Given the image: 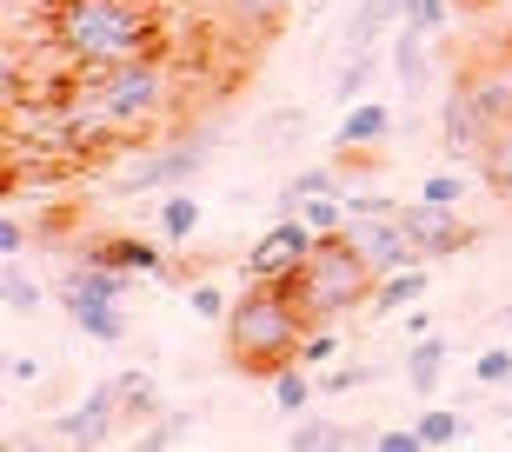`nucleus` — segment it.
Returning a JSON list of instances; mask_svg holds the SVG:
<instances>
[{
  "label": "nucleus",
  "mask_w": 512,
  "mask_h": 452,
  "mask_svg": "<svg viewBox=\"0 0 512 452\" xmlns=\"http://www.w3.org/2000/svg\"><path fill=\"white\" fill-rule=\"evenodd\" d=\"M173 100V74L160 54L114 60V67H74L60 80V127L67 140H120L153 127Z\"/></svg>",
  "instance_id": "f257e3e1"
},
{
  "label": "nucleus",
  "mask_w": 512,
  "mask_h": 452,
  "mask_svg": "<svg viewBox=\"0 0 512 452\" xmlns=\"http://www.w3.org/2000/svg\"><path fill=\"white\" fill-rule=\"evenodd\" d=\"M47 34L67 67H114L160 47V14L153 0H60Z\"/></svg>",
  "instance_id": "f03ea898"
},
{
  "label": "nucleus",
  "mask_w": 512,
  "mask_h": 452,
  "mask_svg": "<svg viewBox=\"0 0 512 452\" xmlns=\"http://www.w3.org/2000/svg\"><path fill=\"white\" fill-rule=\"evenodd\" d=\"M220 333H227V366H233V373H260V379H273L286 359H300L306 313L286 300V286L247 280V293L233 300V313L220 320Z\"/></svg>",
  "instance_id": "7ed1b4c3"
},
{
  "label": "nucleus",
  "mask_w": 512,
  "mask_h": 452,
  "mask_svg": "<svg viewBox=\"0 0 512 452\" xmlns=\"http://www.w3.org/2000/svg\"><path fill=\"white\" fill-rule=\"evenodd\" d=\"M373 266H366V253L346 233H326L313 253H306L300 273H286V300L306 313V326H340L346 313H360L366 300H373Z\"/></svg>",
  "instance_id": "20e7f679"
},
{
  "label": "nucleus",
  "mask_w": 512,
  "mask_h": 452,
  "mask_svg": "<svg viewBox=\"0 0 512 452\" xmlns=\"http://www.w3.org/2000/svg\"><path fill=\"white\" fill-rule=\"evenodd\" d=\"M313 246H320V233H313V226H306L300 213H280V220H273V226L260 233V240L247 246L240 273H247V280L280 286L286 273H300V266H306V253H313Z\"/></svg>",
  "instance_id": "39448f33"
},
{
  "label": "nucleus",
  "mask_w": 512,
  "mask_h": 452,
  "mask_svg": "<svg viewBox=\"0 0 512 452\" xmlns=\"http://www.w3.org/2000/svg\"><path fill=\"white\" fill-rule=\"evenodd\" d=\"M213 160V140H173V147L133 153V167L120 173V193H153V187H187L193 173Z\"/></svg>",
  "instance_id": "423d86ee"
},
{
  "label": "nucleus",
  "mask_w": 512,
  "mask_h": 452,
  "mask_svg": "<svg viewBox=\"0 0 512 452\" xmlns=\"http://www.w3.org/2000/svg\"><path fill=\"white\" fill-rule=\"evenodd\" d=\"M399 220L413 233L419 260H446L459 246H473V226L459 220V207H433V200H399Z\"/></svg>",
  "instance_id": "0eeeda50"
},
{
  "label": "nucleus",
  "mask_w": 512,
  "mask_h": 452,
  "mask_svg": "<svg viewBox=\"0 0 512 452\" xmlns=\"http://www.w3.org/2000/svg\"><path fill=\"white\" fill-rule=\"evenodd\" d=\"M486 140H493V113L466 94V80H453L446 113H439V147L453 153V160H479V153H486Z\"/></svg>",
  "instance_id": "6e6552de"
},
{
  "label": "nucleus",
  "mask_w": 512,
  "mask_h": 452,
  "mask_svg": "<svg viewBox=\"0 0 512 452\" xmlns=\"http://www.w3.org/2000/svg\"><path fill=\"white\" fill-rule=\"evenodd\" d=\"M114 433H120V393H114V379L94 386L80 406H67V413L54 419L60 446H100V439H114Z\"/></svg>",
  "instance_id": "1a4fd4ad"
},
{
  "label": "nucleus",
  "mask_w": 512,
  "mask_h": 452,
  "mask_svg": "<svg viewBox=\"0 0 512 452\" xmlns=\"http://www.w3.org/2000/svg\"><path fill=\"white\" fill-rule=\"evenodd\" d=\"M459 80H466V94H473L479 107L493 113V127H506V120H512V47L466 60V67H459Z\"/></svg>",
  "instance_id": "9d476101"
},
{
  "label": "nucleus",
  "mask_w": 512,
  "mask_h": 452,
  "mask_svg": "<svg viewBox=\"0 0 512 452\" xmlns=\"http://www.w3.org/2000/svg\"><path fill=\"white\" fill-rule=\"evenodd\" d=\"M426 300V260L419 266H393V273H380L373 280V300H366V313H406V306H419Z\"/></svg>",
  "instance_id": "9b49d317"
},
{
  "label": "nucleus",
  "mask_w": 512,
  "mask_h": 452,
  "mask_svg": "<svg viewBox=\"0 0 512 452\" xmlns=\"http://www.w3.org/2000/svg\"><path fill=\"white\" fill-rule=\"evenodd\" d=\"M386 133H393V113H386L380 100H353L333 140H340V153H366V147H380Z\"/></svg>",
  "instance_id": "f8f14e48"
},
{
  "label": "nucleus",
  "mask_w": 512,
  "mask_h": 452,
  "mask_svg": "<svg viewBox=\"0 0 512 452\" xmlns=\"http://www.w3.org/2000/svg\"><path fill=\"white\" fill-rule=\"evenodd\" d=\"M446 353H453V346H446L439 333H426V339H413V346H406V386H413L419 399L439 393V379H446Z\"/></svg>",
  "instance_id": "ddd939ff"
},
{
  "label": "nucleus",
  "mask_w": 512,
  "mask_h": 452,
  "mask_svg": "<svg viewBox=\"0 0 512 452\" xmlns=\"http://www.w3.org/2000/svg\"><path fill=\"white\" fill-rule=\"evenodd\" d=\"M100 253H107V260L120 266V273H147V280H167L173 273V260H167V240H94Z\"/></svg>",
  "instance_id": "4468645a"
},
{
  "label": "nucleus",
  "mask_w": 512,
  "mask_h": 452,
  "mask_svg": "<svg viewBox=\"0 0 512 452\" xmlns=\"http://www.w3.org/2000/svg\"><path fill=\"white\" fill-rule=\"evenodd\" d=\"M67 306V320L80 326V333H94L100 346H120L127 339V313H120V300H60Z\"/></svg>",
  "instance_id": "2eb2a0df"
},
{
  "label": "nucleus",
  "mask_w": 512,
  "mask_h": 452,
  "mask_svg": "<svg viewBox=\"0 0 512 452\" xmlns=\"http://www.w3.org/2000/svg\"><path fill=\"white\" fill-rule=\"evenodd\" d=\"M193 233H200V193L167 187V200H160V213H153V240L180 246V240H193Z\"/></svg>",
  "instance_id": "dca6fc26"
},
{
  "label": "nucleus",
  "mask_w": 512,
  "mask_h": 452,
  "mask_svg": "<svg viewBox=\"0 0 512 452\" xmlns=\"http://www.w3.org/2000/svg\"><path fill=\"white\" fill-rule=\"evenodd\" d=\"M114 393H120V426H147V419L167 413V406H160V386H153V373H120Z\"/></svg>",
  "instance_id": "f3484780"
},
{
  "label": "nucleus",
  "mask_w": 512,
  "mask_h": 452,
  "mask_svg": "<svg viewBox=\"0 0 512 452\" xmlns=\"http://www.w3.org/2000/svg\"><path fill=\"white\" fill-rule=\"evenodd\" d=\"M393 20H399V0H360V7H353V20H346V54L380 47Z\"/></svg>",
  "instance_id": "a211bd4d"
},
{
  "label": "nucleus",
  "mask_w": 512,
  "mask_h": 452,
  "mask_svg": "<svg viewBox=\"0 0 512 452\" xmlns=\"http://www.w3.org/2000/svg\"><path fill=\"white\" fill-rule=\"evenodd\" d=\"M313 393H320V379H313V366L306 359H286L280 373H273V399H280V413H313Z\"/></svg>",
  "instance_id": "6ab92c4d"
},
{
  "label": "nucleus",
  "mask_w": 512,
  "mask_h": 452,
  "mask_svg": "<svg viewBox=\"0 0 512 452\" xmlns=\"http://www.w3.org/2000/svg\"><path fill=\"white\" fill-rule=\"evenodd\" d=\"M479 180H486V187L512 207V120H506V127H493V140H486V153H479Z\"/></svg>",
  "instance_id": "aec40b11"
},
{
  "label": "nucleus",
  "mask_w": 512,
  "mask_h": 452,
  "mask_svg": "<svg viewBox=\"0 0 512 452\" xmlns=\"http://www.w3.org/2000/svg\"><path fill=\"white\" fill-rule=\"evenodd\" d=\"M426 40H433V34H419V27H406V20H399L393 67H399V80H406V87H419V80H426Z\"/></svg>",
  "instance_id": "412c9836"
},
{
  "label": "nucleus",
  "mask_w": 512,
  "mask_h": 452,
  "mask_svg": "<svg viewBox=\"0 0 512 452\" xmlns=\"http://www.w3.org/2000/svg\"><path fill=\"white\" fill-rule=\"evenodd\" d=\"M353 426H333V419H313L300 413V426H293V452H326V446H353Z\"/></svg>",
  "instance_id": "4be33fe9"
},
{
  "label": "nucleus",
  "mask_w": 512,
  "mask_h": 452,
  "mask_svg": "<svg viewBox=\"0 0 512 452\" xmlns=\"http://www.w3.org/2000/svg\"><path fill=\"white\" fill-rule=\"evenodd\" d=\"M340 187V173L333 167H306V173H293V180H286V193H280V213H300L306 200H320V193H333Z\"/></svg>",
  "instance_id": "5701e85b"
},
{
  "label": "nucleus",
  "mask_w": 512,
  "mask_h": 452,
  "mask_svg": "<svg viewBox=\"0 0 512 452\" xmlns=\"http://www.w3.org/2000/svg\"><path fill=\"white\" fill-rule=\"evenodd\" d=\"M459 433H466V419H459L453 406H426V413H419V439H426V452H433V446H459Z\"/></svg>",
  "instance_id": "b1692460"
},
{
  "label": "nucleus",
  "mask_w": 512,
  "mask_h": 452,
  "mask_svg": "<svg viewBox=\"0 0 512 452\" xmlns=\"http://www.w3.org/2000/svg\"><path fill=\"white\" fill-rule=\"evenodd\" d=\"M300 220L313 226L320 240H326V233H346V193H320V200H306Z\"/></svg>",
  "instance_id": "393cba45"
},
{
  "label": "nucleus",
  "mask_w": 512,
  "mask_h": 452,
  "mask_svg": "<svg viewBox=\"0 0 512 452\" xmlns=\"http://www.w3.org/2000/svg\"><path fill=\"white\" fill-rule=\"evenodd\" d=\"M0 293H7V313H34V306H40V280H34L20 260H7V280H0Z\"/></svg>",
  "instance_id": "a878e982"
},
{
  "label": "nucleus",
  "mask_w": 512,
  "mask_h": 452,
  "mask_svg": "<svg viewBox=\"0 0 512 452\" xmlns=\"http://www.w3.org/2000/svg\"><path fill=\"white\" fill-rule=\"evenodd\" d=\"M373 80V47H360V54H346V67H340V80H333V100L340 107H353L360 100V87Z\"/></svg>",
  "instance_id": "bb28decb"
},
{
  "label": "nucleus",
  "mask_w": 512,
  "mask_h": 452,
  "mask_svg": "<svg viewBox=\"0 0 512 452\" xmlns=\"http://www.w3.org/2000/svg\"><path fill=\"white\" fill-rule=\"evenodd\" d=\"M399 20L439 40V34H446V20H453V7H446V0H399Z\"/></svg>",
  "instance_id": "cd10ccee"
},
{
  "label": "nucleus",
  "mask_w": 512,
  "mask_h": 452,
  "mask_svg": "<svg viewBox=\"0 0 512 452\" xmlns=\"http://www.w3.org/2000/svg\"><path fill=\"white\" fill-rule=\"evenodd\" d=\"M227 7H233L240 27H253V34H273V27L286 20V0H227Z\"/></svg>",
  "instance_id": "c85d7f7f"
},
{
  "label": "nucleus",
  "mask_w": 512,
  "mask_h": 452,
  "mask_svg": "<svg viewBox=\"0 0 512 452\" xmlns=\"http://www.w3.org/2000/svg\"><path fill=\"white\" fill-rule=\"evenodd\" d=\"M473 379L493 393V386H512V346H486V353L473 359Z\"/></svg>",
  "instance_id": "c756f323"
},
{
  "label": "nucleus",
  "mask_w": 512,
  "mask_h": 452,
  "mask_svg": "<svg viewBox=\"0 0 512 452\" xmlns=\"http://www.w3.org/2000/svg\"><path fill=\"white\" fill-rule=\"evenodd\" d=\"M187 313H193V320H227V313H233V300L220 293V286H207V280H200V286H187Z\"/></svg>",
  "instance_id": "7c9ffc66"
},
{
  "label": "nucleus",
  "mask_w": 512,
  "mask_h": 452,
  "mask_svg": "<svg viewBox=\"0 0 512 452\" xmlns=\"http://www.w3.org/2000/svg\"><path fill=\"white\" fill-rule=\"evenodd\" d=\"M333 353H340V333L333 326H306V339H300V359L320 373V366H333Z\"/></svg>",
  "instance_id": "2f4dec72"
},
{
  "label": "nucleus",
  "mask_w": 512,
  "mask_h": 452,
  "mask_svg": "<svg viewBox=\"0 0 512 452\" xmlns=\"http://www.w3.org/2000/svg\"><path fill=\"white\" fill-rule=\"evenodd\" d=\"M187 433H193L187 413H160V419H147V433H140V439H147V446H173V439H187Z\"/></svg>",
  "instance_id": "473e14b6"
},
{
  "label": "nucleus",
  "mask_w": 512,
  "mask_h": 452,
  "mask_svg": "<svg viewBox=\"0 0 512 452\" xmlns=\"http://www.w3.org/2000/svg\"><path fill=\"white\" fill-rule=\"evenodd\" d=\"M419 200H433V207H459V200H466V180H459V173H433V180L419 187Z\"/></svg>",
  "instance_id": "72a5a7b5"
},
{
  "label": "nucleus",
  "mask_w": 512,
  "mask_h": 452,
  "mask_svg": "<svg viewBox=\"0 0 512 452\" xmlns=\"http://www.w3.org/2000/svg\"><path fill=\"white\" fill-rule=\"evenodd\" d=\"M27 246H34V226L20 220V213H7V220H0V253H7V260H20Z\"/></svg>",
  "instance_id": "f704fd0d"
},
{
  "label": "nucleus",
  "mask_w": 512,
  "mask_h": 452,
  "mask_svg": "<svg viewBox=\"0 0 512 452\" xmlns=\"http://www.w3.org/2000/svg\"><path fill=\"white\" fill-rule=\"evenodd\" d=\"M360 379H373V373H366V366H326V373H320V393H353Z\"/></svg>",
  "instance_id": "c9c22d12"
},
{
  "label": "nucleus",
  "mask_w": 512,
  "mask_h": 452,
  "mask_svg": "<svg viewBox=\"0 0 512 452\" xmlns=\"http://www.w3.org/2000/svg\"><path fill=\"white\" fill-rule=\"evenodd\" d=\"M380 452H426V439H419V426H393V433H380Z\"/></svg>",
  "instance_id": "e433bc0d"
},
{
  "label": "nucleus",
  "mask_w": 512,
  "mask_h": 452,
  "mask_svg": "<svg viewBox=\"0 0 512 452\" xmlns=\"http://www.w3.org/2000/svg\"><path fill=\"white\" fill-rule=\"evenodd\" d=\"M7 379H14V386H34V379H40V359L34 353H14V359H7Z\"/></svg>",
  "instance_id": "4c0bfd02"
},
{
  "label": "nucleus",
  "mask_w": 512,
  "mask_h": 452,
  "mask_svg": "<svg viewBox=\"0 0 512 452\" xmlns=\"http://www.w3.org/2000/svg\"><path fill=\"white\" fill-rule=\"evenodd\" d=\"M433 333V313H419V306H406V339H426Z\"/></svg>",
  "instance_id": "58836bf2"
},
{
  "label": "nucleus",
  "mask_w": 512,
  "mask_h": 452,
  "mask_svg": "<svg viewBox=\"0 0 512 452\" xmlns=\"http://www.w3.org/2000/svg\"><path fill=\"white\" fill-rule=\"evenodd\" d=\"M499 320H506V326H512V306H506V313H499Z\"/></svg>",
  "instance_id": "ea45409f"
}]
</instances>
